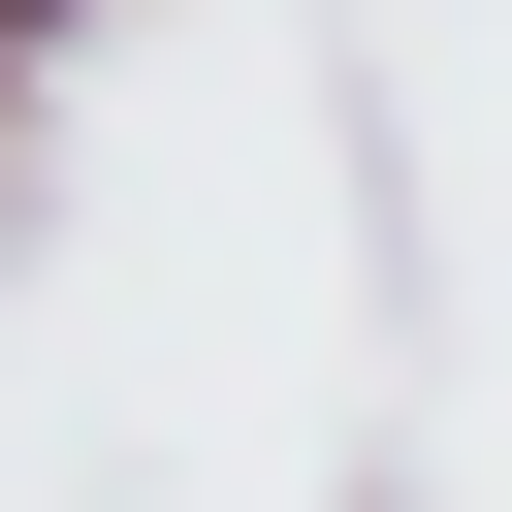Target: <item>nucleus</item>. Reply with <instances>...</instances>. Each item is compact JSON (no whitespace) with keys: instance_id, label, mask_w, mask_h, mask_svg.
I'll use <instances>...</instances> for the list:
<instances>
[{"instance_id":"nucleus-1","label":"nucleus","mask_w":512,"mask_h":512,"mask_svg":"<svg viewBox=\"0 0 512 512\" xmlns=\"http://www.w3.org/2000/svg\"><path fill=\"white\" fill-rule=\"evenodd\" d=\"M64 32H96V0H0V96H32V64H64Z\"/></svg>"},{"instance_id":"nucleus-2","label":"nucleus","mask_w":512,"mask_h":512,"mask_svg":"<svg viewBox=\"0 0 512 512\" xmlns=\"http://www.w3.org/2000/svg\"><path fill=\"white\" fill-rule=\"evenodd\" d=\"M352 512H384V480H352Z\"/></svg>"}]
</instances>
